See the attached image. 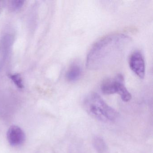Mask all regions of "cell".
Masks as SVG:
<instances>
[{
	"instance_id": "ba28073f",
	"label": "cell",
	"mask_w": 153,
	"mask_h": 153,
	"mask_svg": "<svg viewBox=\"0 0 153 153\" xmlns=\"http://www.w3.org/2000/svg\"><path fill=\"white\" fill-rule=\"evenodd\" d=\"M10 78L18 87L20 88H24L22 78L19 74L10 75Z\"/></svg>"
},
{
	"instance_id": "52a82bcc",
	"label": "cell",
	"mask_w": 153,
	"mask_h": 153,
	"mask_svg": "<svg viewBox=\"0 0 153 153\" xmlns=\"http://www.w3.org/2000/svg\"><path fill=\"white\" fill-rule=\"evenodd\" d=\"M94 147L98 153H109V149L102 138L96 137L93 140Z\"/></svg>"
},
{
	"instance_id": "8992f818",
	"label": "cell",
	"mask_w": 153,
	"mask_h": 153,
	"mask_svg": "<svg viewBox=\"0 0 153 153\" xmlns=\"http://www.w3.org/2000/svg\"><path fill=\"white\" fill-rule=\"evenodd\" d=\"M81 68L79 65L74 63L69 68L66 74V78L70 82L76 81L80 78Z\"/></svg>"
},
{
	"instance_id": "6da1fadb",
	"label": "cell",
	"mask_w": 153,
	"mask_h": 153,
	"mask_svg": "<svg viewBox=\"0 0 153 153\" xmlns=\"http://www.w3.org/2000/svg\"><path fill=\"white\" fill-rule=\"evenodd\" d=\"M131 39L122 33L109 35L99 39L91 47L86 59V67L96 71L114 63L123 55Z\"/></svg>"
},
{
	"instance_id": "277c9868",
	"label": "cell",
	"mask_w": 153,
	"mask_h": 153,
	"mask_svg": "<svg viewBox=\"0 0 153 153\" xmlns=\"http://www.w3.org/2000/svg\"><path fill=\"white\" fill-rule=\"evenodd\" d=\"M130 68L139 77L143 79L145 75V63L144 58L140 52H134L130 57Z\"/></svg>"
},
{
	"instance_id": "5b68a950",
	"label": "cell",
	"mask_w": 153,
	"mask_h": 153,
	"mask_svg": "<svg viewBox=\"0 0 153 153\" xmlns=\"http://www.w3.org/2000/svg\"><path fill=\"white\" fill-rule=\"evenodd\" d=\"M8 141L11 146H18L22 145L25 140V135L20 127L11 126L7 133Z\"/></svg>"
},
{
	"instance_id": "3957f363",
	"label": "cell",
	"mask_w": 153,
	"mask_h": 153,
	"mask_svg": "<svg viewBox=\"0 0 153 153\" xmlns=\"http://www.w3.org/2000/svg\"><path fill=\"white\" fill-rule=\"evenodd\" d=\"M101 91L105 95L117 94L124 102L131 99V95L124 84V78L121 74L117 75L113 78L105 79L101 85Z\"/></svg>"
},
{
	"instance_id": "7a4b0ae2",
	"label": "cell",
	"mask_w": 153,
	"mask_h": 153,
	"mask_svg": "<svg viewBox=\"0 0 153 153\" xmlns=\"http://www.w3.org/2000/svg\"><path fill=\"white\" fill-rule=\"evenodd\" d=\"M83 105L90 116L102 122H114L119 117L118 112L108 105L97 93L88 94L84 99Z\"/></svg>"
},
{
	"instance_id": "9c48e42d",
	"label": "cell",
	"mask_w": 153,
	"mask_h": 153,
	"mask_svg": "<svg viewBox=\"0 0 153 153\" xmlns=\"http://www.w3.org/2000/svg\"><path fill=\"white\" fill-rule=\"evenodd\" d=\"M24 1H11L10 3V7L11 10L16 11L19 10L24 5Z\"/></svg>"
}]
</instances>
